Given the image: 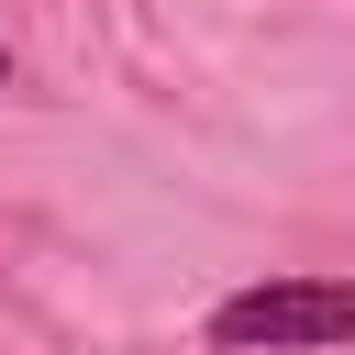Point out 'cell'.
Returning a JSON list of instances; mask_svg holds the SVG:
<instances>
[{"label":"cell","instance_id":"6da1fadb","mask_svg":"<svg viewBox=\"0 0 355 355\" xmlns=\"http://www.w3.org/2000/svg\"><path fill=\"white\" fill-rule=\"evenodd\" d=\"M200 333H211V355H333V344H355V277H311V266L244 277L211 300Z\"/></svg>","mask_w":355,"mask_h":355},{"label":"cell","instance_id":"7a4b0ae2","mask_svg":"<svg viewBox=\"0 0 355 355\" xmlns=\"http://www.w3.org/2000/svg\"><path fill=\"white\" fill-rule=\"evenodd\" d=\"M0 89H11V44H0Z\"/></svg>","mask_w":355,"mask_h":355}]
</instances>
